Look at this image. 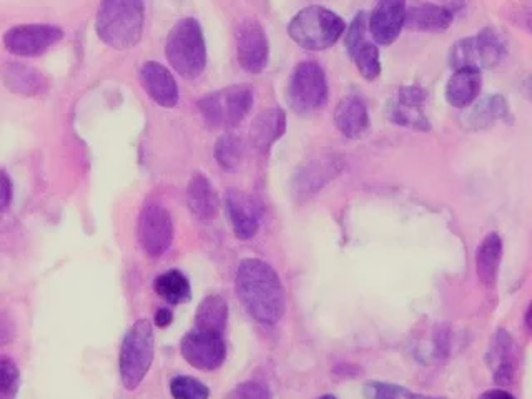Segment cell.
<instances>
[{"label":"cell","instance_id":"obj_40","mask_svg":"<svg viewBox=\"0 0 532 399\" xmlns=\"http://www.w3.org/2000/svg\"><path fill=\"white\" fill-rule=\"evenodd\" d=\"M173 313L168 308H160L155 315V325L158 328H167L168 325H172Z\"/></svg>","mask_w":532,"mask_h":399},{"label":"cell","instance_id":"obj_27","mask_svg":"<svg viewBox=\"0 0 532 399\" xmlns=\"http://www.w3.org/2000/svg\"><path fill=\"white\" fill-rule=\"evenodd\" d=\"M228 321V303L222 295H208L203 298L195 313V328L225 335Z\"/></svg>","mask_w":532,"mask_h":399},{"label":"cell","instance_id":"obj_23","mask_svg":"<svg viewBox=\"0 0 532 399\" xmlns=\"http://www.w3.org/2000/svg\"><path fill=\"white\" fill-rule=\"evenodd\" d=\"M456 15L444 7V5L421 4L414 5L411 9H406L404 17V27L414 32H429V34H439L446 32L454 22Z\"/></svg>","mask_w":532,"mask_h":399},{"label":"cell","instance_id":"obj_6","mask_svg":"<svg viewBox=\"0 0 532 399\" xmlns=\"http://www.w3.org/2000/svg\"><path fill=\"white\" fill-rule=\"evenodd\" d=\"M255 104V92L248 85H232L205 95L198 110L210 129H235L247 119Z\"/></svg>","mask_w":532,"mask_h":399},{"label":"cell","instance_id":"obj_28","mask_svg":"<svg viewBox=\"0 0 532 399\" xmlns=\"http://www.w3.org/2000/svg\"><path fill=\"white\" fill-rule=\"evenodd\" d=\"M155 291L170 305H182L192 298V286L180 270H168L155 280Z\"/></svg>","mask_w":532,"mask_h":399},{"label":"cell","instance_id":"obj_1","mask_svg":"<svg viewBox=\"0 0 532 399\" xmlns=\"http://www.w3.org/2000/svg\"><path fill=\"white\" fill-rule=\"evenodd\" d=\"M235 283L238 298L253 320L276 325L285 316V286L273 266L258 258H247L238 265Z\"/></svg>","mask_w":532,"mask_h":399},{"label":"cell","instance_id":"obj_19","mask_svg":"<svg viewBox=\"0 0 532 399\" xmlns=\"http://www.w3.org/2000/svg\"><path fill=\"white\" fill-rule=\"evenodd\" d=\"M486 360L493 371L496 385L509 386L513 383L516 376V343L508 330L499 328L494 333Z\"/></svg>","mask_w":532,"mask_h":399},{"label":"cell","instance_id":"obj_21","mask_svg":"<svg viewBox=\"0 0 532 399\" xmlns=\"http://www.w3.org/2000/svg\"><path fill=\"white\" fill-rule=\"evenodd\" d=\"M481 89H483V72L464 67L454 70L453 75L449 77L444 97L454 109L466 110L479 99Z\"/></svg>","mask_w":532,"mask_h":399},{"label":"cell","instance_id":"obj_13","mask_svg":"<svg viewBox=\"0 0 532 399\" xmlns=\"http://www.w3.org/2000/svg\"><path fill=\"white\" fill-rule=\"evenodd\" d=\"M426 100L428 92L418 85H406L393 95V99L386 107V117L404 129L429 132L431 122L426 115Z\"/></svg>","mask_w":532,"mask_h":399},{"label":"cell","instance_id":"obj_25","mask_svg":"<svg viewBox=\"0 0 532 399\" xmlns=\"http://www.w3.org/2000/svg\"><path fill=\"white\" fill-rule=\"evenodd\" d=\"M188 207L198 218L210 220L217 217L220 198L212 182L203 173H195L187 188Z\"/></svg>","mask_w":532,"mask_h":399},{"label":"cell","instance_id":"obj_17","mask_svg":"<svg viewBox=\"0 0 532 399\" xmlns=\"http://www.w3.org/2000/svg\"><path fill=\"white\" fill-rule=\"evenodd\" d=\"M406 0H378L368 19V30L376 44H395L404 29Z\"/></svg>","mask_w":532,"mask_h":399},{"label":"cell","instance_id":"obj_10","mask_svg":"<svg viewBox=\"0 0 532 399\" xmlns=\"http://www.w3.org/2000/svg\"><path fill=\"white\" fill-rule=\"evenodd\" d=\"M137 237L147 257H163L173 243V222L167 208L157 202L147 203L138 215Z\"/></svg>","mask_w":532,"mask_h":399},{"label":"cell","instance_id":"obj_15","mask_svg":"<svg viewBox=\"0 0 532 399\" xmlns=\"http://www.w3.org/2000/svg\"><path fill=\"white\" fill-rule=\"evenodd\" d=\"M343 167V158L336 155H326L305 163L303 167L298 168L293 180L296 197L308 198L320 192L343 172Z\"/></svg>","mask_w":532,"mask_h":399},{"label":"cell","instance_id":"obj_37","mask_svg":"<svg viewBox=\"0 0 532 399\" xmlns=\"http://www.w3.org/2000/svg\"><path fill=\"white\" fill-rule=\"evenodd\" d=\"M451 348V338H449L448 326L438 325L433 331V340L429 346V353L434 361L446 360Z\"/></svg>","mask_w":532,"mask_h":399},{"label":"cell","instance_id":"obj_24","mask_svg":"<svg viewBox=\"0 0 532 399\" xmlns=\"http://www.w3.org/2000/svg\"><path fill=\"white\" fill-rule=\"evenodd\" d=\"M286 132V114L283 110L268 109L257 115L252 124V145L260 153H266Z\"/></svg>","mask_w":532,"mask_h":399},{"label":"cell","instance_id":"obj_14","mask_svg":"<svg viewBox=\"0 0 532 399\" xmlns=\"http://www.w3.org/2000/svg\"><path fill=\"white\" fill-rule=\"evenodd\" d=\"M225 208L238 240L247 242L257 237L263 213L262 203L258 202L257 198L247 192L230 190L225 198Z\"/></svg>","mask_w":532,"mask_h":399},{"label":"cell","instance_id":"obj_18","mask_svg":"<svg viewBox=\"0 0 532 399\" xmlns=\"http://www.w3.org/2000/svg\"><path fill=\"white\" fill-rule=\"evenodd\" d=\"M5 89L25 99H37L49 92V79L40 70L22 62H7L0 69Z\"/></svg>","mask_w":532,"mask_h":399},{"label":"cell","instance_id":"obj_20","mask_svg":"<svg viewBox=\"0 0 532 399\" xmlns=\"http://www.w3.org/2000/svg\"><path fill=\"white\" fill-rule=\"evenodd\" d=\"M511 109L508 100L503 95H489L486 99L476 100L463 115L464 129L469 132L488 130L499 122L511 119Z\"/></svg>","mask_w":532,"mask_h":399},{"label":"cell","instance_id":"obj_42","mask_svg":"<svg viewBox=\"0 0 532 399\" xmlns=\"http://www.w3.org/2000/svg\"><path fill=\"white\" fill-rule=\"evenodd\" d=\"M469 0H444V7H448L454 15L468 5Z\"/></svg>","mask_w":532,"mask_h":399},{"label":"cell","instance_id":"obj_22","mask_svg":"<svg viewBox=\"0 0 532 399\" xmlns=\"http://www.w3.org/2000/svg\"><path fill=\"white\" fill-rule=\"evenodd\" d=\"M335 125L346 138L358 140L363 137L370 129V114L365 102L356 95L341 99L336 105Z\"/></svg>","mask_w":532,"mask_h":399},{"label":"cell","instance_id":"obj_5","mask_svg":"<svg viewBox=\"0 0 532 399\" xmlns=\"http://www.w3.org/2000/svg\"><path fill=\"white\" fill-rule=\"evenodd\" d=\"M155 356V335L147 318L137 320L125 333L120 346V378L125 390H137L152 368Z\"/></svg>","mask_w":532,"mask_h":399},{"label":"cell","instance_id":"obj_32","mask_svg":"<svg viewBox=\"0 0 532 399\" xmlns=\"http://www.w3.org/2000/svg\"><path fill=\"white\" fill-rule=\"evenodd\" d=\"M170 393L173 399H208L210 390L202 381L192 376H175L170 383Z\"/></svg>","mask_w":532,"mask_h":399},{"label":"cell","instance_id":"obj_41","mask_svg":"<svg viewBox=\"0 0 532 399\" xmlns=\"http://www.w3.org/2000/svg\"><path fill=\"white\" fill-rule=\"evenodd\" d=\"M479 399H516L511 393L506 390H489L483 395L479 396Z\"/></svg>","mask_w":532,"mask_h":399},{"label":"cell","instance_id":"obj_16","mask_svg":"<svg viewBox=\"0 0 532 399\" xmlns=\"http://www.w3.org/2000/svg\"><path fill=\"white\" fill-rule=\"evenodd\" d=\"M140 84L148 97L163 109H175L180 100L177 80L172 72L155 60L145 62L138 72Z\"/></svg>","mask_w":532,"mask_h":399},{"label":"cell","instance_id":"obj_11","mask_svg":"<svg viewBox=\"0 0 532 399\" xmlns=\"http://www.w3.org/2000/svg\"><path fill=\"white\" fill-rule=\"evenodd\" d=\"M237 60L248 74H262L268 65L270 44L263 25L253 17L242 20L235 30Z\"/></svg>","mask_w":532,"mask_h":399},{"label":"cell","instance_id":"obj_38","mask_svg":"<svg viewBox=\"0 0 532 399\" xmlns=\"http://www.w3.org/2000/svg\"><path fill=\"white\" fill-rule=\"evenodd\" d=\"M12 197H14V185H12L9 173L0 170V215L10 207Z\"/></svg>","mask_w":532,"mask_h":399},{"label":"cell","instance_id":"obj_36","mask_svg":"<svg viewBox=\"0 0 532 399\" xmlns=\"http://www.w3.org/2000/svg\"><path fill=\"white\" fill-rule=\"evenodd\" d=\"M223 399H273L271 391L257 381H245L235 386Z\"/></svg>","mask_w":532,"mask_h":399},{"label":"cell","instance_id":"obj_12","mask_svg":"<svg viewBox=\"0 0 532 399\" xmlns=\"http://www.w3.org/2000/svg\"><path fill=\"white\" fill-rule=\"evenodd\" d=\"M180 351L183 360L195 370L215 371L225 363L227 343L223 335L193 328L183 336Z\"/></svg>","mask_w":532,"mask_h":399},{"label":"cell","instance_id":"obj_30","mask_svg":"<svg viewBox=\"0 0 532 399\" xmlns=\"http://www.w3.org/2000/svg\"><path fill=\"white\" fill-rule=\"evenodd\" d=\"M366 399H448L444 396L421 395L395 383L368 381L365 385Z\"/></svg>","mask_w":532,"mask_h":399},{"label":"cell","instance_id":"obj_34","mask_svg":"<svg viewBox=\"0 0 532 399\" xmlns=\"http://www.w3.org/2000/svg\"><path fill=\"white\" fill-rule=\"evenodd\" d=\"M366 30H368V14H366L365 10H361V12L355 15V19L351 22L350 27L345 30V45L348 54H353L360 45L365 44Z\"/></svg>","mask_w":532,"mask_h":399},{"label":"cell","instance_id":"obj_33","mask_svg":"<svg viewBox=\"0 0 532 399\" xmlns=\"http://www.w3.org/2000/svg\"><path fill=\"white\" fill-rule=\"evenodd\" d=\"M19 388V368L9 356H0V399H17Z\"/></svg>","mask_w":532,"mask_h":399},{"label":"cell","instance_id":"obj_2","mask_svg":"<svg viewBox=\"0 0 532 399\" xmlns=\"http://www.w3.org/2000/svg\"><path fill=\"white\" fill-rule=\"evenodd\" d=\"M145 29V0H102L95 17V32L110 49H133Z\"/></svg>","mask_w":532,"mask_h":399},{"label":"cell","instance_id":"obj_31","mask_svg":"<svg viewBox=\"0 0 532 399\" xmlns=\"http://www.w3.org/2000/svg\"><path fill=\"white\" fill-rule=\"evenodd\" d=\"M215 158L223 170H235L243 158V143L233 133H223L215 145Z\"/></svg>","mask_w":532,"mask_h":399},{"label":"cell","instance_id":"obj_8","mask_svg":"<svg viewBox=\"0 0 532 399\" xmlns=\"http://www.w3.org/2000/svg\"><path fill=\"white\" fill-rule=\"evenodd\" d=\"M328 79L320 64L306 60L296 65L286 85V102L298 115H311L325 109Z\"/></svg>","mask_w":532,"mask_h":399},{"label":"cell","instance_id":"obj_39","mask_svg":"<svg viewBox=\"0 0 532 399\" xmlns=\"http://www.w3.org/2000/svg\"><path fill=\"white\" fill-rule=\"evenodd\" d=\"M14 325L7 316L0 311V346L7 345L14 338Z\"/></svg>","mask_w":532,"mask_h":399},{"label":"cell","instance_id":"obj_44","mask_svg":"<svg viewBox=\"0 0 532 399\" xmlns=\"http://www.w3.org/2000/svg\"><path fill=\"white\" fill-rule=\"evenodd\" d=\"M318 399H336V398L335 396L325 395V396H321V398H318Z\"/></svg>","mask_w":532,"mask_h":399},{"label":"cell","instance_id":"obj_29","mask_svg":"<svg viewBox=\"0 0 532 399\" xmlns=\"http://www.w3.org/2000/svg\"><path fill=\"white\" fill-rule=\"evenodd\" d=\"M351 60L355 62L356 70L363 79L368 82H375L381 75V57L380 50L375 44L365 42L350 55Z\"/></svg>","mask_w":532,"mask_h":399},{"label":"cell","instance_id":"obj_3","mask_svg":"<svg viewBox=\"0 0 532 399\" xmlns=\"http://www.w3.org/2000/svg\"><path fill=\"white\" fill-rule=\"evenodd\" d=\"M165 57L180 77L195 80L207 69V44L202 25L193 17L178 20L165 40Z\"/></svg>","mask_w":532,"mask_h":399},{"label":"cell","instance_id":"obj_43","mask_svg":"<svg viewBox=\"0 0 532 399\" xmlns=\"http://www.w3.org/2000/svg\"><path fill=\"white\" fill-rule=\"evenodd\" d=\"M526 325H528V330H531V306L526 311Z\"/></svg>","mask_w":532,"mask_h":399},{"label":"cell","instance_id":"obj_9","mask_svg":"<svg viewBox=\"0 0 532 399\" xmlns=\"http://www.w3.org/2000/svg\"><path fill=\"white\" fill-rule=\"evenodd\" d=\"M64 30L52 24H19L5 30L2 44L20 59H37L64 40Z\"/></svg>","mask_w":532,"mask_h":399},{"label":"cell","instance_id":"obj_4","mask_svg":"<svg viewBox=\"0 0 532 399\" xmlns=\"http://www.w3.org/2000/svg\"><path fill=\"white\" fill-rule=\"evenodd\" d=\"M286 30L301 49L320 52L330 49L343 37L346 24L333 10L321 5H308L288 22Z\"/></svg>","mask_w":532,"mask_h":399},{"label":"cell","instance_id":"obj_35","mask_svg":"<svg viewBox=\"0 0 532 399\" xmlns=\"http://www.w3.org/2000/svg\"><path fill=\"white\" fill-rule=\"evenodd\" d=\"M503 15L504 19H508L518 29L531 32V0H511L506 5V14Z\"/></svg>","mask_w":532,"mask_h":399},{"label":"cell","instance_id":"obj_26","mask_svg":"<svg viewBox=\"0 0 532 399\" xmlns=\"http://www.w3.org/2000/svg\"><path fill=\"white\" fill-rule=\"evenodd\" d=\"M501 260H503V240L498 233H489L476 252V273L483 285L493 286L496 283Z\"/></svg>","mask_w":532,"mask_h":399},{"label":"cell","instance_id":"obj_7","mask_svg":"<svg viewBox=\"0 0 532 399\" xmlns=\"http://www.w3.org/2000/svg\"><path fill=\"white\" fill-rule=\"evenodd\" d=\"M508 55V42L503 34L494 27H486L478 34L459 39L449 49V67L451 69H496Z\"/></svg>","mask_w":532,"mask_h":399}]
</instances>
